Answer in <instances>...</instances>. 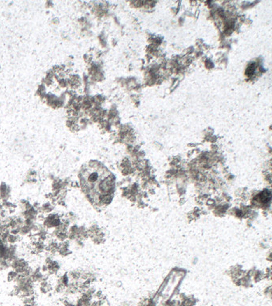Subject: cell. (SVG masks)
<instances>
[{"label":"cell","instance_id":"obj_1","mask_svg":"<svg viewBox=\"0 0 272 306\" xmlns=\"http://www.w3.org/2000/svg\"><path fill=\"white\" fill-rule=\"evenodd\" d=\"M82 189L91 203L104 207L111 203L115 190L113 175L97 161L85 163L80 171Z\"/></svg>","mask_w":272,"mask_h":306}]
</instances>
